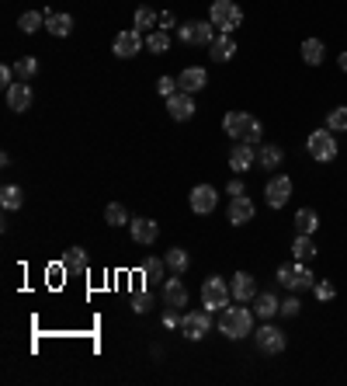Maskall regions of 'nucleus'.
Returning a JSON list of instances; mask_svg holds the SVG:
<instances>
[{
  "mask_svg": "<svg viewBox=\"0 0 347 386\" xmlns=\"http://www.w3.org/2000/svg\"><path fill=\"white\" fill-rule=\"evenodd\" d=\"M254 310H247V303H236V306H226L219 313V334L229 338V341H240L247 334H254Z\"/></svg>",
  "mask_w": 347,
  "mask_h": 386,
  "instance_id": "nucleus-1",
  "label": "nucleus"
},
{
  "mask_svg": "<svg viewBox=\"0 0 347 386\" xmlns=\"http://www.w3.org/2000/svg\"><path fill=\"white\" fill-rule=\"evenodd\" d=\"M222 132H226L229 139H236V143H250V146H260V139H264V126H260L250 112H226V119H222Z\"/></svg>",
  "mask_w": 347,
  "mask_h": 386,
  "instance_id": "nucleus-2",
  "label": "nucleus"
},
{
  "mask_svg": "<svg viewBox=\"0 0 347 386\" xmlns=\"http://www.w3.org/2000/svg\"><path fill=\"white\" fill-rule=\"evenodd\" d=\"M209 21L216 25L222 35H233L240 25H243V7L236 0H212L209 7Z\"/></svg>",
  "mask_w": 347,
  "mask_h": 386,
  "instance_id": "nucleus-3",
  "label": "nucleus"
},
{
  "mask_svg": "<svg viewBox=\"0 0 347 386\" xmlns=\"http://www.w3.org/2000/svg\"><path fill=\"white\" fill-rule=\"evenodd\" d=\"M305 150H309V157L316 160V164H330V160H337V132L334 129H312L309 132V139H305Z\"/></svg>",
  "mask_w": 347,
  "mask_h": 386,
  "instance_id": "nucleus-4",
  "label": "nucleus"
},
{
  "mask_svg": "<svg viewBox=\"0 0 347 386\" xmlns=\"http://www.w3.org/2000/svg\"><path fill=\"white\" fill-rule=\"evenodd\" d=\"M233 303V293H229V282L222 275H209L202 282V306L212 310V313H222L226 306Z\"/></svg>",
  "mask_w": 347,
  "mask_h": 386,
  "instance_id": "nucleus-5",
  "label": "nucleus"
},
{
  "mask_svg": "<svg viewBox=\"0 0 347 386\" xmlns=\"http://www.w3.org/2000/svg\"><path fill=\"white\" fill-rule=\"evenodd\" d=\"M278 282L292 293H303V289H312L316 286V275L309 271L305 261H292V264H281L278 268Z\"/></svg>",
  "mask_w": 347,
  "mask_h": 386,
  "instance_id": "nucleus-6",
  "label": "nucleus"
},
{
  "mask_svg": "<svg viewBox=\"0 0 347 386\" xmlns=\"http://www.w3.org/2000/svg\"><path fill=\"white\" fill-rule=\"evenodd\" d=\"M181 331L188 341H202L205 334H212V310H184L181 317Z\"/></svg>",
  "mask_w": 347,
  "mask_h": 386,
  "instance_id": "nucleus-7",
  "label": "nucleus"
},
{
  "mask_svg": "<svg viewBox=\"0 0 347 386\" xmlns=\"http://www.w3.org/2000/svg\"><path fill=\"white\" fill-rule=\"evenodd\" d=\"M254 341H257V348L264 355H281V351L288 348V334H285L281 327H274L271 320H264V327L254 331Z\"/></svg>",
  "mask_w": 347,
  "mask_h": 386,
  "instance_id": "nucleus-8",
  "label": "nucleus"
},
{
  "mask_svg": "<svg viewBox=\"0 0 347 386\" xmlns=\"http://www.w3.org/2000/svg\"><path fill=\"white\" fill-rule=\"evenodd\" d=\"M264 199L271 209H285L288 199H292V177L288 174H271L267 185H264Z\"/></svg>",
  "mask_w": 347,
  "mask_h": 386,
  "instance_id": "nucleus-9",
  "label": "nucleus"
},
{
  "mask_svg": "<svg viewBox=\"0 0 347 386\" xmlns=\"http://www.w3.org/2000/svg\"><path fill=\"white\" fill-rule=\"evenodd\" d=\"M177 39L184 45H212L216 25H212V21H188V25L177 28Z\"/></svg>",
  "mask_w": 347,
  "mask_h": 386,
  "instance_id": "nucleus-10",
  "label": "nucleus"
},
{
  "mask_svg": "<svg viewBox=\"0 0 347 386\" xmlns=\"http://www.w3.org/2000/svg\"><path fill=\"white\" fill-rule=\"evenodd\" d=\"M188 202H191V213H195V216H209V213H216L219 192L212 188V185H195Z\"/></svg>",
  "mask_w": 347,
  "mask_h": 386,
  "instance_id": "nucleus-11",
  "label": "nucleus"
},
{
  "mask_svg": "<svg viewBox=\"0 0 347 386\" xmlns=\"http://www.w3.org/2000/svg\"><path fill=\"white\" fill-rule=\"evenodd\" d=\"M142 45H146L142 32H139V28H126V32H118V35H115V42H111V52H115L118 59H132V56H135Z\"/></svg>",
  "mask_w": 347,
  "mask_h": 386,
  "instance_id": "nucleus-12",
  "label": "nucleus"
},
{
  "mask_svg": "<svg viewBox=\"0 0 347 386\" xmlns=\"http://www.w3.org/2000/svg\"><path fill=\"white\" fill-rule=\"evenodd\" d=\"M229 293H233V303H254V296H257V279L250 271H236L229 279Z\"/></svg>",
  "mask_w": 347,
  "mask_h": 386,
  "instance_id": "nucleus-13",
  "label": "nucleus"
},
{
  "mask_svg": "<svg viewBox=\"0 0 347 386\" xmlns=\"http://www.w3.org/2000/svg\"><path fill=\"white\" fill-rule=\"evenodd\" d=\"M254 164H257V146H250V143H233V150H229V171L243 174V171H250Z\"/></svg>",
  "mask_w": 347,
  "mask_h": 386,
  "instance_id": "nucleus-14",
  "label": "nucleus"
},
{
  "mask_svg": "<svg viewBox=\"0 0 347 386\" xmlns=\"http://www.w3.org/2000/svg\"><path fill=\"white\" fill-rule=\"evenodd\" d=\"M129 230H132V240H135V244H142V247H150V244L160 237V223H153V219H146V216L129 219Z\"/></svg>",
  "mask_w": 347,
  "mask_h": 386,
  "instance_id": "nucleus-15",
  "label": "nucleus"
},
{
  "mask_svg": "<svg viewBox=\"0 0 347 386\" xmlns=\"http://www.w3.org/2000/svg\"><path fill=\"white\" fill-rule=\"evenodd\" d=\"M167 112H171L174 122H188L191 115H195V101H191V94L188 90H177L167 98Z\"/></svg>",
  "mask_w": 347,
  "mask_h": 386,
  "instance_id": "nucleus-16",
  "label": "nucleus"
},
{
  "mask_svg": "<svg viewBox=\"0 0 347 386\" xmlns=\"http://www.w3.org/2000/svg\"><path fill=\"white\" fill-rule=\"evenodd\" d=\"M254 202H250V195H240V199H229V209H226V216H229V223L233 226H247L250 219H254Z\"/></svg>",
  "mask_w": 347,
  "mask_h": 386,
  "instance_id": "nucleus-17",
  "label": "nucleus"
},
{
  "mask_svg": "<svg viewBox=\"0 0 347 386\" xmlns=\"http://www.w3.org/2000/svg\"><path fill=\"white\" fill-rule=\"evenodd\" d=\"M160 296H164V303L174 306V310H184V306H188V289H184V282H181L177 275H174V279H164Z\"/></svg>",
  "mask_w": 347,
  "mask_h": 386,
  "instance_id": "nucleus-18",
  "label": "nucleus"
},
{
  "mask_svg": "<svg viewBox=\"0 0 347 386\" xmlns=\"http://www.w3.org/2000/svg\"><path fill=\"white\" fill-rule=\"evenodd\" d=\"M7 108L11 112H28L32 108V84L28 81H18V84L7 87Z\"/></svg>",
  "mask_w": 347,
  "mask_h": 386,
  "instance_id": "nucleus-19",
  "label": "nucleus"
},
{
  "mask_svg": "<svg viewBox=\"0 0 347 386\" xmlns=\"http://www.w3.org/2000/svg\"><path fill=\"white\" fill-rule=\"evenodd\" d=\"M205 84H209V70H205V66H188V70L177 77V87H181V90H188V94L202 90Z\"/></svg>",
  "mask_w": 347,
  "mask_h": 386,
  "instance_id": "nucleus-20",
  "label": "nucleus"
},
{
  "mask_svg": "<svg viewBox=\"0 0 347 386\" xmlns=\"http://www.w3.org/2000/svg\"><path fill=\"white\" fill-rule=\"evenodd\" d=\"M209 56H212L216 63H229V59L236 56V39H233V35H216L212 45H209Z\"/></svg>",
  "mask_w": 347,
  "mask_h": 386,
  "instance_id": "nucleus-21",
  "label": "nucleus"
},
{
  "mask_svg": "<svg viewBox=\"0 0 347 386\" xmlns=\"http://www.w3.org/2000/svg\"><path fill=\"white\" fill-rule=\"evenodd\" d=\"M254 313H257L260 320H271V317L281 313V300H278L274 293H257V296H254Z\"/></svg>",
  "mask_w": 347,
  "mask_h": 386,
  "instance_id": "nucleus-22",
  "label": "nucleus"
},
{
  "mask_svg": "<svg viewBox=\"0 0 347 386\" xmlns=\"http://www.w3.org/2000/svg\"><path fill=\"white\" fill-rule=\"evenodd\" d=\"M281 160H285V150H281L278 143H260L257 146V164L260 168L274 171V168H281Z\"/></svg>",
  "mask_w": 347,
  "mask_h": 386,
  "instance_id": "nucleus-23",
  "label": "nucleus"
},
{
  "mask_svg": "<svg viewBox=\"0 0 347 386\" xmlns=\"http://www.w3.org/2000/svg\"><path fill=\"white\" fill-rule=\"evenodd\" d=\"M63 271H66V275H84L87 271V251L84 247H70V251L63 255Z\"/></svg>",
  "mask_w": 347,
  "mask_h": 386,
  "instance_id": "nucleus-24",
  "label": "nucleus"
},
{
  "mask_svg": "<svg viewBox=\"0 0 347 386\" xmlns=\"http://www.w3.org/2000/svg\"><path fill=\"white\" fill-rule=\"evenodd\" d=\"M45 14H49V21H45L49 35H56V39H66V35L73 32V18H70V14H52V11H45Z\"/></svg>",
  "mask_w": 347,
  "mask_h": 386,
  "instance_id": "nucleus-25",
  "label": "nucleus"
},
{
  "mask_svg": "<svg viewBox=\"0 0 347 386\" xmlns=\"http://www.w3.org/2000/svg\"><path fill=\"white\" fill-rule=\"evenodd\" d=\"M164 271H167V261H160V257H146V261H142V279H146V286H150V289H157V286H160Z\"/></svg>",
  "mask_w": 347,
  "mask_h": 386,
  "instance_id": "nucleus-26",
  "label": "nucleus"
},
{
  "mask_svg": "<svg viewBox=\"0 0 347 386\" xmlns=\"http://www.w3.org/2000/svg\"><path fill=\"white\" fill-rule=\"evenodd\" d=\"M292 257H296V261H305V264L316 257V244H312L309 233H296V240H292Z\"/></svg>",
  "mask_w": 347,
  "mask_h": 386,
  "instance_id": "nucleus-27",
  "label": "nucleus"
},
{
  "mask_svg": "<svg viewBox=\"0 0 347 386\" xmlns=\"http://www.w3.org/2000/svg\"><path fill=\"white\" fill-rule=\"evenodd\" d=\"M0 206H4L7 213L21 209V206H25V192H21L18 185H4V188H0Z\"/></svg>",
  "mask_w": 347,
  "mask_h": 386,
  "instance_id": "nucleus-28",
  "label": "nucleus"
},
{
  "mask_svg": "<svg viewBox=\"0 0 347 386\" xmlns=\"http://www.w3.org/2000/svg\"><path fill=\"white\" fill-rule=\"evenodd\" d=\"M45 21H49V14H45V11H25V14L18 18V28H21L25 35H32V32L45 28Z\"/></svg>",
  "mask_w": 347,
  "mask_h": 386,
  "instance_id": "nucleus-29",
  "label": "nucleus"
},
{
  "mask_svg": "<svg viewBox=\"0 0 347 386\" xmlns=\"http://www.w3.org/2000/svg\"><path fill=\"white\" fill-rule=\"evenodd\" d=\"M303 59H305V66H319V63L327 59V45L319 42V39H305L303 42Z\"/></svg>",
  "mask_w": 347,
  "mask_h": 386,
  "instance_id": "nucleus-30",
  "label": "nucleus"
},
{
  "mask_svg": "<svg viewBox=\"0 0 347 386\" xmlns=\"http://www.w3.org/2000/svg\"><path fill=\"white\" fill-rule=\"evenodd\" d=\"M292 223H296V233H309V237L319 230V216H316V209H299Z\"/></svg>",
  "mask_w": 347,
  "mask_h": 386,
  "instance_id": "nucleus-31",
  "label": "nucleus"
},
{
  "mask_svg": "<svg viewBox=\"0 0 347 386\" xmlns=\"http://www.w3.org/2000/svg\"><path fill=\"white\" fill-rule=\"evenodd\" d=\"M164 261H167V268H171L174 275H184L188 264H191V255H188L184 247H171V251L164 255Z\"/></svg>",
  "mask_w": 347,
  "mask_h": 386,
  "instance_id": "nucleus-32",
  "label": "nucleus"
},
{
  "mask_svg": "<svg viewBox=\"0 0 347 386\" xmlns=\"http://www.w3.org/2000/svg\"><path fill=\"white\" fill-rule=\"evenodd\" d=\"M146 49H150V52H157V56H160V52H167V49H171V35H167L164 28H153V32L146 35Z\"/></svg>",
  "mask_w": 347,
  "mask_h": 386,
  "instance_id": "nucleus-33",
  "label": "nucleus"
},
{
  "mask_svg": "<svg viewBox=\"0 0 347 386\" xmlns=\"http://www.w3.org/2000/svg\"><path fill=\"white\" fill-rule=\"evenodd\" d=\"M157 25H160V18H157L153 7H139V11H135V28H139V32H153Z\"/></svg>",
  "mask_w": 347,
  "mask_h": 386,
  "instance_id": "nucleus-34",
  "label": "nucleus"
},
{
  "mask_svg": "<svg viewBox=\"0 0 347 386\" xmlns=\"http://www.w3.org/2000/svg\"><path fill=\"white\" fill-rule=\"evenodd\" d=\"M14 74H18V81H32V77L39 74V59H35V56H21V59L14 63Z\"/></svg>",
  "mask_w": 347,
  "mask_h": 386,
  "instance_id": "nucleus-35",
  "label": "nucleus"
},
{
  "mask_svg": "<svg viewBox=\"0 0 347 386\" xmlns=\"http://www.w3.org/2000/svg\"><path fill=\"white\" fill-rule=\"evenodd\" d=\"M104 223H108V226H129V213H126V206H122V202H111V206L104 209Z\"/></svg>",
  "mask_w": 347,
  "mask_h": 386,
  "instance_id": "nucleus-36",
  "label": "nucleus"
},
{
  "mask_svg": "<svg viewBox=\"0 0 347 386\" xmlns=\"http://www.w3.org/2000/svg\"><path fill=\"white\" fill-rule=\"evenodd\" d=\"M312 293H316V300L319 303H330L337 296V286L330 282V279H316V286H312Z\"/></svg>",
  "mask_w": 347,
  "mask_h": 386,
  "instance_id": "nucleus-37",
  "label": "nucleus"
},
{
  "mask_svg": "<svg viewBox=\"0 0 347 386\" xmlns=\"http://www.w3.org/2000/svg\"><path fill=\"white\" fill-rule=\"evenodd\" d=\"M327 129H334V132H347V105L334 108V112L327 115Z\"/></svg>",
  "mask_w": 347,
  "mask_h": 386,
  "instance_id": "nucleus-38",
  "label": "nucleus"
},
{
  "mask_svg": "<svg viewBox=\"0 0 347 386\" xmlns=\"http://www.w3.org/2000/svg\"><path fill=\"white\" fill-rule=\"evenodd\" d=\"M177 90H181V87H177V77H160V81H157V94H160L164 101H167L171 94H177Z\"/></svg>",
  "mask_w": 347,
  "mask_h": 386,
  "instance_id": "nucleus-39",
  "label": "nucleus"
},
{
  "mask_svg": "<svg viewBox=\"0 0 347 386\" xmlns=\"http://www.w3.org/2000/svg\"><path fill=\"white\" fill-rule=\"evenodd\" d=\"M299 310H303L299 296H288V300H281V317H299Z\"/></svg>",
  "mask_w": 347,
  "mask_h": 386,
  "instance_id": "nucleus-40",
  "label": "nucleus"
},
{
  "mask_svg": "<svg viewBox=\"0 0 347 386\" xmlns=\"http://www.w3.org/2000/svg\"><path fill=\"white\" fill-rule=\"evenodd\" d=\"M226 195H229V199H240V195H247V185H243L240 177H233V181L226 185Z\"/></svg>",
  "mask_w": 347,
  "mask_h": 386,
  "instance_id": "nucleus-41",
  "label": "nucleus"
},
{
  "mask_svg": "<svg viewBox=\"0 0 347 386\" xmlns=\"http://www.w3.org/2000/svg\"><path fill=\"white\" fill-rule=\"evenodd\" d=\"M164 327H167V331H174V327H181V310H167V313H164Z\"/></svg>",
  "mask_w": 347,
  "mask_h": 386,
  "instance_id": "nucleus-42",
  "label": "nucleus"
},
{
  "mask_svg": "<svg viewBox=\"0 0 347 386\" xmlns=\"http://www.w3.org/2000/svg\"><path fill=\"white\" fill-rule=\"evenodd\" d=\"M14 77H18V74H14V66H0V87H4V90H7L11 84H18Z\"/></svg>",
  "mask_w": 347,
  "mask_h": 386,
  "instance_id": "nucleus-43",
  "label": "nucleus"
},
{
  "mask_svg": "<svg viewBox=\"0 0 347 386\" xmlns=\"http://www.w3.org/2000/svg\"><path fill=\"white\" fill-rule=\"evenodd\" d=\"M150 306H153V300H150V296L142 293V296H135V300H132V313H146Z\"/></svg>",
  "mask_w": 347,
  "mask_h": 386,
  "instance_id": "nucleus-44",
  "label": "nucleus"
},
{
  "mask_svg": "<svg viewBox=\"0 0 347 386\" xmlns=\"http://www.w3.org/2000/svg\"><path fill=\"white\" fill-rule=\"evenodd\" d=\"M174 25V14H160V28H171Z\"/></svg>",
  "mask_w": 347,
  "mask_h": 386,
  "instance_id": "nucleus-45",
  "label": "nucleus"
},
{
  "mask_svg": "<svg viewBox=\"0 0 347 386\" xmlns=\"http://www.w3.org/2000/svg\"><path fill=\"white\" fill-rule=\"evenodd\" d=\"M337 66H341V70L347 74V52H341V56H337Z\"/></svg>",
  "mask_w": 347,
  "mask_h": 386,
  "instance_id": "nucleus-46",
  "label": "nucleus"
}]
</instances>
